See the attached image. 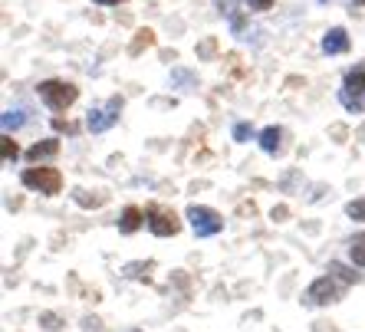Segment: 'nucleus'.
Masks as SVG:
<instances>
[{"mask_svg": "<svg viewBox=\"0 0 365 332\" xmlns=\"http://www.w3.org/2000/svg\"><path fill=\"white\" fill-rule=\"evenodd\" d=\"M36 93H40V99L46 103V109H53V112H66L69 105L79 99L76 85L63 83V79H46V83L36 85Z\"/></svg>", "mask_w": 365, "mask_h": 332, "instance_id": "nucleus-1", "label": "nucleus"}, {"mask_svg": "<svg viewBox=\"0 0 365 332\" xmlns=\"http://www.w3.org/2000/svg\"><path fill=\"white\" fill-rule=\"evenodd\" d=\"M20 181H24V187H30V191H40V194L46 197H56L63 191V175L56 168H26L24 175H20Z\"/></svg>", "mask_w": 365, "mask_h": 332, "instance_id": "nucleus-2", "label": "nucleus"}, {"mask_svg": "<svg viewBox=\"0 0 365 332\" xmlns=\"http://www.w3.org/2000/svg\"><path fill=\"white\" fill-rule=\"evenodd\" d=\"M339 99L349 112H365V66H356L346 73Z\"/></svg>", "mask_w": 365, "mask_h": 332, "instance_id": "nucleus-3", "label": "nucleus"}, {"mask_svg": "<svg viewBox=\"0 0 365 332\" xmlns=\"http://www.w3.org/2000/svg\"><path fill=\"white\" fill-rule=\"evenodd\" d=\"M187 224L195 230L197 237H214V234H221L224 230V217L211 207H201V204H191L187 207Z\"/></svg>", "mask_w": 365, "mask_h": 332, "instance_id": "nucleus-4", "label": "nucleus"}, {"mask_svg": "<svg viewBox=\"0 0 365 332\" xmlns=\"http://www.w3.org/2000/svg\"><path fill=\"white\" fill-rule=\"evenodd\" d=\"M339 296H342V286L336 283L332 273L316 276V280L309 283V290H306V303H309V306H329V303H336Z\"/></svg>", "mask_w": 365, "mask_h": 332, "instance_id": "nucleus-5", "label": "nucleus"}, {"mask_svg": "<svg viewBox=\"0 0 365 332\" xmlns=\"http://www.w3.org/2000/svg\"><path fill=\"white\" fill-rule=\"evenodd\" d=\"M145 221H148V230H152L155 237H175L181 230V221L175 217L171 211H165V207L152 204L148 211H145Z\"/></svg>", "mask_w": 365, "mask_h": 332, "instance_id": "nucleus-6", "label": "nucleus"}, {"mask_svg": "<svg viewBox=\"0 0 365 332\" xmlns=\"http://www.w3.org/2000/svg\"><path fill=\"white\" fill-rule=\"evenodd\" d=\"M119 112H122V99H119V95H112L106 105H99V109H89V119H86V125H89V132H109V128L119 122Z\"/></svg>", "mask_w": 365, "mask_h": 332, "instance_id": "nucleus-7", "label": "nucleus"}, {"mask_svg": "<svg viewBox=\"0 0 365 332\" xmlns=\"http://www.w3.org/2000/svg\"><path fill=\"white\" fill-rule=\"evenodd\" d=\"M349 50V36L342 26H332L329 33L323 36V53H329V56H339V53Z\"/></svg>", "mask_w": 365, "mask_h": 332, "instance_id": "nucleus-8", "label": "nucleus"}, {"mask_svg": "<svg viewBox=\"0 0 365 332\" xmlns=\"http://www.w3.org/2000/svg\"><path fill=\"white\" fill-rule=\"evenodd\" d=\"M142 224H148L145 221V211H138V207H125V211H122V221H119L122 234H135Z\"/></svg>", "mask_w": 365, "mask_h": 332, "instance_id": "nucleus-9", "label": "nucleus"}, {"mask_svg": "<svg viewBox=\"0 0 365 332\" xmlns=\"http://www.w3.org/2000/svg\"><path fill=\"white\" fill-rule=\"evenodd\" d=\"M280 142H283V132L277 125H270V128H264V132H260V148H264L267 155H277L280 152Z\"/></svg>", "mask_w": 365, "mask_h": 332, "instance_id": "nucleus-10", "label": "nucleus"}, {"mask_svg": "<svg viewBox=\"0 0 365 332\" xmlns=\"http://www.w3.org/2000/svg\"><path fill=\"white\" fill-rule=\"evenodd\" d=\"M56 152H60V142H56V138H46V142H36V145L26 152V158H30V162H43V158H53Z\"/></svg>", "mask_w": 365, "mask_h": 332, "instance_id": "nucleus-11", "label": "nucleus"}, {"mask_svg": "<svg viewBox=\"0 0 365 332\" xmlns=\"http://www.w3.org/2000/svg\"><path fill=\"white\" fill-rule=\"evenodd\" d=\"M217 7H221V14L230 20V26L240 30V0H217Z\"/></svg>", "mask_w": 365, "mask_h": 332, "instance_id": "nucleus-12", "label": "nucleus"}, {"mask_svg": "<svg viewBox=\"0 0 365 332\" xmlns=\"http://www.w3.org/2000/svg\"><path fill=\"white\" fill-rule=\"evenodd\" d=\"M349 256H352V264L356 266H365V234L352 237V244H349Z\"/></svg>", "mask_w": 365, "mask_h": 332, "instance_id": "nucleus-13", "label": "nucleus"}, {"mask_svg": "<svg viewBox=\"0 0 365 332\" xmlns=\"http://www.w3.org/2000/svg\"><path fill=\"white\" fill-rule=\"evenodd\" d=\"M0 155H4V165L17 162L20 148H17V142H14V138H10V135H4V138H0Z\"/></svg>", "mask_w": 365, "mask_h": 332, "instance_id": "nucleus-14", "label": "nucleus"}, {"mask_svg": "<svg viewBox=\"0 0 365 332\" xmlns=\"http://www.w3.org/2000/svg\"><path fill=\"white\" fill-rule=\"evenodd\" d=\"M24 125V109H7L4 112V132L10 135V128H20Z\"/></svg>", "mask_w": 365, "mask_h": 332, "instance_id": "nucleus-15", "label": "nucleus"}, {"mask_svg": "<svg viewBox=\"0 0 365 332\" xmlns=\"http://www.w3.org/2000/svg\"><path fill=\"white\" fill-rule=\"evenodd\" d=\"M346 214L352 217V221L365 224V197H359V201H349V204H346Z\"/></svg>", "mask_w": 365, "mask_h": 332, "instance_id": "nucleus-16", "label": "nucleus"}, {"mask_svg": "<svg viewBox=\"0 0 365 332\" xmlns=\"http://www.w3.org/2000/svg\"><path fill=\"white\" fill-rule=\"evenodd\" d=\"M329 273H332V276H339L342 283H356L359 280V273L349 270V266H342V264H329Z\"/></svg>", "mask_w": 365, "mask_h": 332, "instance_id": "nucleus-17", "label": "nucleus"}, {"mask_svg": "<svg viewBox=\"0 0 365 332\" xmlns=\"http://www.w3.org/2000/svg\"><path fill=\"white\" fill-rule=\"evenodd\" d=\"M40 326H43L46 332H60V329H63V319H60L56 313H40Z\"/></svg>", "mask_w": 365, "mask_h": 332, "instance_id": "nucleus-18", "label": "nucleus"}, {"mask_svg": "<svg viewBox=\"0 0 365 332\" xmlns=\"http://www.w3.org/2000/svg\"><path fill=\"white\" fill-rule=\"evenodd\" d=\"M138 40L135 43H132V53H142V46H152V43H155V33H152V30H138Z\"/></svg>", "mask_w": 365, "mask_h": 332, "instance_id": "nucleus-19", "label": "nucleus"}, {"mask_svg": "<svg viewBox=\"0 0 365 332\" xmlns=\"http://www.w3.org/2000/svg\"><path fill=\"white\" fill-rule=\"evenodd\" d=\"M76 201H79L83 207H99V204H106V197H102V194L89 197V191H76Z\"/></svg>", "mask_w": 365, "mask_h": 332, "instance_id": "nucleus-20", "label": "nucleus"}, {"mask_svg": "<svg viewBox=\"0 0 365 332\" xmlns=\"http://www.w3.org/2000/svg\"><path fill=\"white\" fill-rule=\"evenodd\" d=\"M234 138H237V142H247V138H250V125H244V122L234 125Z\"/></svg>", "mask_w": 365, "mask_h": 332, "instance_id": "nucleus-21", "label": "nucleus"}, {"mask_svg": "<svg viewBox=\"0 0 365 332\" xmlns=\"http://www.w3.org/2000/svg\"><path fill=\"white\" fill-rule=\"evenodd\" d=\"M83 329L86 332H99L102 323H99V319H93V316H86V319H83Z\"/></svg>", "mask_w": 365, "mask_h": 332, "instance_id": "nucleus-22", "label": "nucleus"}, {"mask_svg": "<svg viewBox=\"0 0 365 332\" xmlns=\"http://www.w3.org/2000/svg\"><path fill=\"white\" fill-rule=\"evenodd\" d=\"M250 7H254V10H270L273 0H250Z\"/></svg>", "mask_w": 365, "mask_h": 332, "instance_id": "nucleus-23", "label": "nucleus"}, {"mask_svg": "<svg viewBox=\"0 0 365 332\" xmlns=\"http://www.w3.org/2000/svg\"><path fill=\"white\" fill-rule=\"evenodd\" d=\"M96 4H102V7H119L122 0H96Z\"/></svg>", "mask_w": 365, "mask_h": 332, "instance_id": "nucleus-24", "label": "nucleus"}, {"mask_svg": "<svg viewBox=\"0 0 365 332\" xmlns=\"http://www.w3.org/2000/svg\"><path fill=\"white\" fill-rule=\"evenodd\" d=\"M356 4H359V7H365V0H356Z\"/></svg>", "mask_w": 365, "mask_h": 332, "instance_id": "nucleus-25", "label": "nucleus"}, {"mask_svg": "<svg viewBox=\"0 0 365 332\" xmlns=\"http://www.w3.org/2000/svg\"><path fill=\"white\" fill-rule=\"evenodd\" d=\"M132 332H142V329H132Z\"/></svg>", "mask_w": 365, "mask_h": 332, "instance_id": "nucleus-26", "label": "nucleus"}]
</instances>
